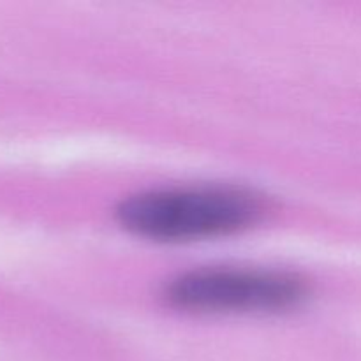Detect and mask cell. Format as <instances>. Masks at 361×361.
Returning a JSON list of instances; mask_svg holds the SVG:
<instances>
[{
	"label": "cell",
	"mask_w": 361,
	"mask_h": 361,
	"mask_svg": "<svg viewBox=\"0 0 361 361\" xmlns=\"http://www.w3.org/2000/svg\"><path fill=\"white\" fill-rule=\"evenodd\" d=\"M263 203L235 187H183L136 194L116 210L127 231L157 242H190L233 235L252 226Z\"/></svg>",
	"instance_id": "obj_1"
},
{
	"label": "cell",
	"mask_w": 361,
	"mask_h": 361,
	"mask_svg": "<svg viewBox=\"0 0 361 361\" xmlns=\"http://www.w3.org/2000/svg\"><path fill=\"white\" fill-rule=\"evenodd\" d=\"M305 295V281L291 271L233 267L187 271L166 291L173 307L197 314L279 312L298 305Z\"/></svg>",
	"instance_id": "obj_2"
}]
</instances>
